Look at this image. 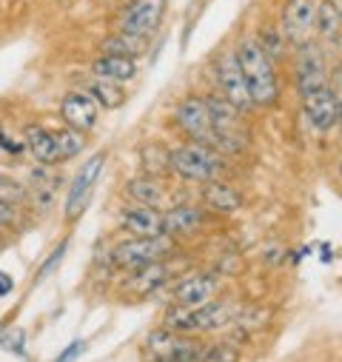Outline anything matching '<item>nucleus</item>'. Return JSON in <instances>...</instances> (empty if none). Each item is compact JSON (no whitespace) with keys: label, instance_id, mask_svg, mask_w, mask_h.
<instances>
[{"label":"nucleus","instance_id":"obj_31","mask_svg":"<svg viewBox=\"0 0 342 362\" xmlns=\"http://www.w3.org/2000/svg\"><path fill=\"white\" fill-rule=\"evenodd\" d=\"M18 226V209L9 206L6 200H0V228H15Z\"/></svg>","mask_w":342,"mask_h":362},{"label":"nucleus","instance_id":"obj_28","mask_svg":"<svg viewBox=\"0 0 342 362\" xmlns=\"http://www.w3.org/2000/svg\"><path fill=\"white\" fill-rule=\"evenodd\" d=\"M0 200H6L9 206L20 209V206L29 203V189H26L23 183H18L15 177H9V174L0 171Z\"/></svg>","mask_w":342,"mask_h":362},{"label":"nucleus","instance_id":"obj_34","mask_svg":"<svg viewBox=\"0 0 342 362\" xmlns=\"http://www.w3.org/2000/svg\"><path fill=\"white\" fill-rule=\"evenodd\" d=\"M151 362H200V359H183V356H177V359H151Z\"/></svg>","mask_w":342,"mask_h":362},{"label":"nucleus","instance_id":"obj_12","mask_svg":"<svg viewBox=\"0 0 342 362\" xmlns=\"http://www.w3.org/2000/svg\"><path fill=\"white\" fill-rule=\"evenodd\" d=\"M314 18H317V0H285L283 4L277 26L291 49L314 37Z\"/></svg>","mask_w":342,"mask_h":362},{"label":"nucleus","instance_id":"obj_29","mask_svg":"<svg viewBox=\"0 0 342 362\" xmlns=\"http://www.w3.org/2000/svg\"><path fill=\"white\" fill-rule=\"evenodd\" d=\"M200 362H240V348L234 342H217L208 351H203Z\"/></svg>","mask_w":342,"mask_h":362},{"label":"nucleus","instance_id":"obj_9","mask_svg":"<svg viewBox=\"0 0 342 362\" xmlns=\"http://www.w3.org/2000/svg\"><path fill=\"white\" fill-rule=\"evenodd\" d=\"M214 80H217V92L231 103L237 106L242 115H251L256 106L251 100V92L245 86V77H242V69L237 63V52L234 49H225L217 60H214Z\"/></svg>","mask_w":342,"mask_h":362},{"label":"nucleus","instance_id":"obj_20","mask_svg":"<svg viewBox=\"0 0 342 362\" xmlns=\"http://www.w3.org/2000/svg\"><path fill=\"white\" fill-rule=\"evenodd\" d=\"M89 71H92L95 77H103V80H112V83L126 86V83H131V80L137 77L140 66H137V60H134V57L106 54V52H100V54L89 63Z\"/></svg>","mask_w":342,"mask_h":362},{"label":"nucleus","instance_id":"obj_38","mask_svg":"<svg viewBox=\"0 0 342 362\" xmlns=\"http://www.w3.org/2000/svg\"><path fill=\"white\" fill-rule=\"evenodd\" d=\"M339 69H342V66H339Z\"/></svg>","mask_w":342,"mask_h":362},{"label":"nucleus","instance_id":"obj_13","mask_svg":"<svg viewBox=\"0 0 342 362\" xmlns=\"http://www.w3.org/2000/svg\"><path fill=\"white\" fill-rule=\"evenodd\" d=\"M146 351L151 354V359H203V348L189 337V334H177L171 328H160L154 334H148L146 339Z\"/></svg>","mask_w":342,"mask_h":362},{"label":"nucleus","instance_id":"obj_14","mask_svg":"<svg viewBox=\"0 0 342 362\" xmlns=\"http://www.w3.org/2000/svg\"><path fill=\"white\" fill-rule=\"evenodd\" d=\"M100 106L83 92V88H74V92L63 95L60 100V120L63 126H71L83 134H89L98 123H100Z\"/></svg>","mask_w":342,"mask_h":362},{"label":"nucleus","instance_id":"obj_35","mask_svg":"<svg viewBox=\"0 0 342 362\" xmlns=\"http://www.w3.org/2000/svg\"><path fill=\"white\" fill-rule=\"evenodd\" d=\"M4 248H6V234H4V228H0V254H4Z\"/></svg>","mask_w":342,"mask_h":362},{"label":"nucleus","instance_id":"obj_5","mask_svg":"<svg viewBox=\"0 0 342 362\" xmlns=\"http://www.w3.org/2000/svg\"><path fill=\"white\" fill-rule=\"evenodd\" d=\"M291 74H294V88L297 95L305 98L311 92L322 86H331V77H328V60H325V49L317 37L294 46V54H291Z\"/></svg>","mask_w":342,"mask_h":362},{"label":"nucleus","instance_id":"obj_21","mask_svg":"<svg viewBox=\"0 0 342 362\" xmlns=\"http://www.w3.org/2000/svg\"><path fill=\"white\" fill-rule=\"evenodd\" d=\"M314 37L325 46H336L342 40V9L336 0H317Z\"/></svg>","mask_w":342,"mask_h":362},{"label":"nucleus","instance_id":"obj_10","mask_svg":"<svg viewBox=\"0 0 342 362\" xmlns=\"http://www.w3.org/2000/svg\"><path fill=\"white\" fill-rule=\"evenodd\" d=\"M103 165H106V154L98 151V154H92L89 160H86L80 165V171L74 174L71 186H69V194H66V209H63L66 223H74L86 211V206H89V200H92V192L98 186V180L103 174Z\"/></svg>","mask_w":342,"mask_h":362},{"label":"nucleus","instance_id":"obj_26","mask_svg":"<svg viewBox=\"0 0 342 362\" xmlns=\"http://www.w3.org/2000/svg\"><path fill=\"white\" fill-rule=\"evenodd\" d=\"M54 137V146H57V154H60V163H69L74 157H80L86 151V146H89V140H86L83 132L71 129V126H63V129H54L52 132Z\"/></svg>","mask_w":342,"mask_h":362},{"label":"nucleus","instance_id":"obj_2","mask_svg":"<svg viewBox=\"0 0 342 362\" xmlns=\"http://www.w3.org/2000/svg\"><path fill=\"white\" fill-rule=\"evenodd\" d=\"M168 165L186 183H208L223 174V154L217 148L200 146V143H180L168 148Z\"/></svg>","mask_w":342,"mask_h":362},{"label":"nucleus","instance_id":"obj_3","mask_svg":"<svg viewBox=\"0 0 342 362\" xmlns=\"http://www.w3.org/2000/svg\"><path fill=\"white\" fill-rule=\"evenodd\" d=\"M211 120H214V132H217V151L220 154H240L248 148L251 143V132L245 126V115L231 106L220 92L206 95Z\"/></svg>","mask_w":342,"mask_h":362},{"label":"nucleus","instance_id":"obj_25","mask_svg":"<svg viewBox=\"0 0 342 362\" xmlns=\"http://www.w3.org/2000/svg\"><path fill=\"white\" fill-rule=\"evenodd\" d=\"M148 37H137V35H126V32H109L103 40H100V52L106 54H123V57H140L148 52Z\"/></svg>","mask_w":342,"mask_h":362},{"label":"nucleus","instance_id":"obj_32","mask_svg":"<svg viewBox=\"0 0 342 362\" xmlns=\"http://www.w3.org/2000/svg\"><path fill=\"white\" fill-rule=\"evenodd\" d=\"M83 351H86V342H83V339H74V342H71V345H69V348H66L54 362H71V359H77Z\"/></svg>","mask_w":342,"mask_h":362},{"label":"nucleus","instance_id":"obj_37","mask_svg":"<svg viewBox=\"0 0 342 362\" xmlns=\"http://www.w3.org/2000/svg\"><path fill=\"white\" fill-rule=\"evenodd\" d=\"M117 4H129V0H117Z\"/></svg>","mask_w":342,"mask_h":362},{"label":"nucleus","instance_id":"obj_16","mask_svg":"<svg viewBox=\"0 0 342 362\" xmlns=\"http://www.w3.org/2000/svg\"><path fill=\"white\" fill-rule=\"evenodd\" d=\"M211 217L214 214L206 211L203 206H175V209L163 211V228L171 240H186V237L200 234Z\"/></svg>","mask_w":342,"mask_h":362},{"label":"nucleus","instance_id":"obj_7","mask_svg":"<svg viewBox=\"0 0 342 362\" xmlns=\"http://www.w3.org/2000/svg\"><path fill=\"white\" fill-rule=\"evenodd\" d=\"M165 9H168V0H129V4H120L112 23L117 32L151 40L163 26Z\"/></svg>","mask_w":342,"mask_h":362},{"label":"nucleus","instance_id":"obj_6","mask_svg":"<svg viewBox=\"0 0 342 362\" xmlns=\"http://www.w3.org/2000/svg\"><path fill=\"white\" fill-rule=\"evenodd\" d=\"M171 120L180 129V134L189 143H200L208 148H217V132H214V120L206 103V95H186L177 100Z\"/></svg>","mask_w":342,"mask_h":362},{"label":"nucleus","instance_id":"obj_19","mask_svg":"<svg viewBox=\"0 0 342 362\" xmlns=\"http://www.w3.org/2000/svg\"><path fill=\"white\" fill-rule=\"evenodd\" d=\"M120 228L129 231L131 237H160L165 234L163 228V211L151 206H129L120 211Z\"/></svg>","mask_w":342,"mask_h":362},{"label":"nucleus","instance_id":"obj_33","mask_svg":"<svg viewBox=\"0 0 342 362\" xmlns=\"http://www.w3.org/2000/svg\"><path fill=\"white\" fill-rule=\"evenodd\" d=\"M15 288V280L6 274V271H0V297H9Z\"/></svg>","mask_w":342,"mask_h":362},{"label":"nucleus","instance_id":"obj_4","mask_svg":"<svg viewBox=\"0 0 342 362\" xmlns=\"http://www.w3.org/2000/svg\"><path fill=\"white\" fill-rule=\"evenodd\" d=\"M175 248H177V240H171L168 234H160V237H129V240H123V243H117L112 248V265L129 274V271H137L143 265L165 259L168 254H175Z\"/></svg>","mask_w":342,"mask_h":362},{"label":"nucleus","instance_id":"obj_23","mask_svg":"<svg viewBox=\"0 0 342 362\" xmlns=\"http://www.w3.org/2000/svg\"><path fill=\"white\" fill-rule=\"evenodd\" d=\"M23 143H26L29 154L35 157V163H40V165H57V163H60L54 137H52V132H49L46 126L29 123V126L23 129Z\"/></svg>","mask_w":342,"mask_h":362},{"label":"nucleus","instance_id":"obj_27","mask_svg":"<svg viewBox=\"0 0 342 362\" xmlns=\"http://www.w3.org/2000/svg\"><path fill=\"white\" fill-rule=\"evenodd\" d=\"M254 40L263 46V52H266L277 66L283 63V57H285V52H288V40H285V35L280 32V26H277V23L263 26L260 32H256V37H254Z\"/></svg>","mask_w":342,"mask_h":362},{"label":"nucleus","instance_id":"obj_1","mask_svg":"<svg viewBox=\"0 0 342 362\" xmlns=\"http://www.w3.org/2000/svg\"><path fill=\"white\" fill-rule=\"evenodd\" d=\"M237 63L242 69L245 86L251 92V100L256 109H271L283 98V86H280V71L277 63L263 52V46L254 37H240L237 46Z\"/></svg>","mask_w":342,"mask_h":362},{"label":"nucleus","instance_id":"obj_15","mask_svg":"<svg viewBox=\"0 0 342 362\" xmlns=\"http://www.w3.org/2000/svg\"><path fill=\"white\" fill-rule=\"evenodd\" d=\"M217 291H220L217 274L200 271V274H189L186 280H180L175 286V291H171V303L180 305V308H200V305L211 303Z\"/></svg>","mask_w":342,"mask_h":362},{"label":"nucleus","instance_id":"obj_22","mask_svg":"<svg viewBox=\"0 0 342 362\" xmlns=\"http://www.w3.org/2000/svg\"><path fill=\"white\" fill-rule=\"evenodd\" d=\"M126 194H129V200H134L137 206H151V209H160V211H163L165 203H168V189L160 183V177H151V174H143V177L129 180Z\"/></svg>","mask_w":342,"mask_h":362},{"label":"nucleus","instance_id":"obj_30","mask_svg":"<svg viewBox=\"0 0 342 362\" xmlns=\"http://www.w3.org/2000/svg\"><path fill=\"white\" fill-rule=\"evenodd\" d=\"M66 245H69V243L63 240V243H60V245H57V248L52 251V257H49V259H46L43 265H40V274H37V280H46V277L52 274V268H54V265H57V262L63 259V254H66Z\"/></svg>","mask_w":342,"mask_h":362},{"label":"nucleus","instance_id":"obj_11","mask_svg":"<svg viewBox=\"0 0 342 362\" xmlns=\"http://www.w3.org/2000/svg\"><path fill=\"white\" fill-rule=\"evenodd\" d=\"M302 115L317 132H331L342 123V98L334 86H322L302 98Z\"/></svg>","mask_w":342,"mask_h":362},{"label":"nucleus","instance_id":"obj_24","mask_svg":"<svg viewBox=\"0 0 342 362\" xmlns=\"http://www.w3.org/2000/svg\"><path fill=\"white\" fill-rule=\"evenodd\" d=\"M83 92L89 95L103 112H114V109H120L123 103H126V88L120 86V83H112V80H103V77H89L83 83Z\"/></svg>","mask_w":342,"mask_h":362},{"label":"nucleus","instance_id":"obj_17","mask_svg":"<svg viewBox=\"0 0 342 362\" xmlns=\"http://www.w3.org/2000/svg\"><path fill=\"white\" fill-rule=\"evenodd\" d=\"M171 277H175V268H171L165 259H160V262L143 265L137 271H129V280H126L123 291H129L134 297H148V294L160 291Z\"/></svg>","mask_w":342,"mask_h":362},{"label":"nucleus","instance_id":"obj_18","mask_svg":"<svg viewBox=\"0 0 342 362\" xmlns=\"http://www.w3.org/2000/svg\"><path fill=\"white\" fill-rule=\"evenodd\" d=\"M203 209L211 211L214 217H231L242 211V194L220 177L208 180V183H203Z\"/></svg>","mask_w":342,"mask_h":362},{"label":"nucleus","instance_id":"obj_8","mask_svg":"<svg viewBox=\"0 0 342 362\" xmlns=\"http://www.w3.org/2000/svg\"><path fill=\"white\" fill-rule=\"evenodd\" d=\"M231 320V305L228 303H206L200 308H180V305H171V311L165 314V328L177 331V334H194V331H211L220 328Z\"/></svg>","mask_w":342,"mask_h":362},{"label":"nucleus","instance_id":"obj_36","mask_svg":"<svg viewBox=\"0 0 342 362\" xmlns=\"http://www.w3.org/2000/svg\"><path fill=\"white\" fill-rule=\"evenodd\" d=\"M339 177H342V160H339Z\"/></svg>","mask_w":342,"mask_h":362}]
</instances>
